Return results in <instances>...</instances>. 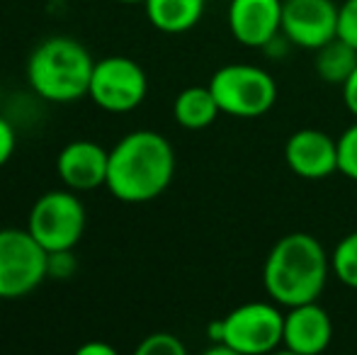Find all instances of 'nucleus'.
Returning <instances> with one entry per match:
<instances>
[{"instance_id":"1","label":"nucleus","mask_w":357,"mask_h":355,"mask_svg":"<svg viewBox=\"0 0 357 355\" xmlns=\"http://www.w3.org/2000/svg\"><path fill=\"white\" fill-rule=\"evenodd\" d=\"M175 176L173 144L153 129L129 132L109 149L105 188L124 204H144L160 197Z\"/></svg>"},{"instance_id":"2","label":"nucleus","mask_w":357,"mask_h":355,"mask_svg":"<svg viewBox=\"0 0 357 355\" xmlns=\"http://www.w3.org/2000/svg\"><path fill=\"white\" fill-rule=\"evenodd\" d=\"M331 273V256L316 236L291 232L278 239L263 266V287L280 307L316 302Z\"/></svg>"},{"instance_id":"3","label":"nucleus","mask_w":357,"mask_h":355,"mask_svg":"<svg viewBox=\"0 0 357 355\" xmlns=\"http://www.w3.org/2000/svg\"><path fill=\"white\" fill-rule=\"evenodd\" d=\"M93 68L95 59L85 44L66 34H56L32 49L24 76L39 100L68 105L88 95Z\"/></svg>"},{"instance_id":"4","label":"nucleus","mask_w":357,"mask_h":355,"mask_svg":"<svg viewBox=\"0 0 357 355\" xmlns=\"http://www.w3.org/2000/svg\"><path fill=\"white\" fill-rule=\"evenodd\" d=\"M284 314L278 302H245L209 324L207 336L234 355H263L282 346Z\"/></svg>"},{"instance_id":"5","label":"nucleus","mask_w":357,"mask_h":355,"mask_svg":"<svg viewBox=\"0 0 357 355\" xmlns=\"http://www.w3.org/2000/svg\"><path fill=\"white\" fill-rule=\"evenodd\" d=\"M224 114L255 119L268 114L278 103V83L265 68L253 63H226L207 83Z\"/></svg>"},{"instance_id":"6","label":"nucleus","mask_w":357,"mask_h":355,"mask_svg":"<svg viewBox=\"0 0 357 355\" xmlns=\"http://www.w3.org/2000/svg\"><path fill=\"white\" fill-rule=\"evenodd\" d=\"M85 204L75 190H49L34 199L27 214V232L47 253L73 251L85 234Z\"/></svg>"},{"instance_id":"7","label":"nucleus","mask_w":357,"mask_h":355,"mask_svg":"<svg viewBox=\"0 0 357 355\" xmlns=\"http://www.w3.org/2000/svg\"><path fill=\"white\" fill-rule=\"evenodd\" d=\"M49 278V253L24 229H0V299H22Z\"/></svg>"},{"instance_id":"8","label":"nucleus","mask_w":357,"mask_h":355,"mask_svg":"<svg viewBox=\"0 0 357 355\" xmlns=\"http://www.w3.org/2000/svg\"><path fill=\"white\" fill-rule=\"evenodd\" d=\"M149 95V76L129 56H105L95 61L88 98L109 114H127L142 107Z\"/></svg>"},{"instance_id":"9","label":"nucleus","mask_w":357,"mask_h":355,"mask_svg":"<svg viewBox=\"0 0 357 355\" xmlns=\"http://www.w3.org/2000/svg\"><path fill=\"white\" fill-rule=\"evenodd\" d=\"M282 34L294 47L316 52L338 37L333 0H282Z\"/></svg>"},{"instance_id":"10","label":"nucleus","mask_w":357,"mask_h":355,"mask_svg":"<svg viewBox=\"0 0 357 355\" xmlns=\"http://www.w3.org/2000/svg\"><path fill=\"white\" fill-rule=\"evenodd\" d=\"M226 22L238 44L263 49L282 32V0H231Z\"/></svg>"},{"instance_id":"11","label":"nucleus","mask_w":357,"mask_h":355,"mask_svg":"<svg viewBox=\"0 0 357 355\" xmlns=\"http://www.w3.org/2000/svg\"><path fill=\"white\" fill-rule=\"evenodd\" d=\"M284 163L304 180H324L338 173V139L321 129H299L284 144Z\"/></svg>"},{"instance_id":"12","label":"nucleus","mask_w":357,"mask_h":355,"mask_svg":"<svg viewBox=\"0 0 357 355\" xmlns=\"http://www.w3.org/2000/svg\"><path fill=\"white\" fill-rule=\"evenodd\" d=\"M107 168L109 151L90 139L68 142L56 156V173L63 188H71L75 192H90V190L105 188Z\"/></svg>"},{"instance_id":"13","label":"nucleus","mask_w":357,"mask_h":355,"mask_svg":"<svg viewBox=\"0 0 357 355\" xmlns=\"http://www.w3.org/2000/svg\"><path fill=\"white\" fill-rule=\"evenodd\" d=\"M331 338H333V322L319 299L287 309L282 346L289 353L319 355L331 346Z\"/></svg>"},{"instance_id":"14","label":"nucleus","mask_w":357,"mask_h":355,"mask_svg":"<svg viewBox=\"0 0 357 355\" xmlns=\"http://www.w3.org/2000/svg\"><path fill=\"white\" fill-rule=\"evenodd\" d=\"M207 0H146L149 22L163 34H185L199 24Z\"/></svg>"},{"instance_id":"15","label":"nucleus","mask_w":357,"mask_h":355,"mask_svg":"<svg viewBox=\"0 0 357 355\" xmlns=\"http://www.w3.org/2000/svg\"><path fill=\"white\" fill-rule=\"evenodd\" d=\"M219 114L221 109L216 105V98L209 86H190L180 90L173 103L175 122L183 129H190V132H199V129L212 127Z\"/></svg>"},{"instance_id":"16","label":"nucleus","mask_w":357,"mask_h":355,"mask_svg":"<svg viewBox=\"0 0 357 355\" xmlns=\"http://www.w3.org/2000/svg\"><path fill=\"white\" fill-rule=\"evenodd\" d=\"M357 66V49L345 39L335 37L321 49H316V76L328 86H343Z\"/></svg>"},{"instance_id":"17","label":"nucleus","mask_w":357,"mask_h":355,"mask_svg":"<svg viewBox=\"0 0 357 355\" xmlns=\"http://www.w3.org/2000/svg\"><path fill=\"white\" fill-rule=\"evenodd\" d=\"M331 273L350 289H357V232L343 236L331 253Z\"/></svg>"},{"instance_id":"18","label":"nucleus","mask_w":357,"mask_h":355,"mask_svg":"<svg viewBox=\"0 0 357 355\" xmlns=\"http://www.w3.org/2000/svg\"><path fill=\"white\" fill-rule=\"evenodd\" d=\"M338 173L357 183V122L338 137Z\"/></svg>"},{"instance_id":"19","label":"nucleus","mask_w":357,"mask_h":355,"mask_svg":"<svg viewBox=\"0 0 357 355\" xmlns=\"http://www.w3.org/2000/svg\"><path fill=\"white\" fill-rule=\"evenodd\" d=\"M188 348L175 333H151L137 346V355H185Z\"/></svg>"},{"instance_id":"20","label":"nucleus","mask_w":357,"mask_h":355,"mask_svg":"<svg viewBox=\"0 0 357 355\" xmlns=\"http://www.w3.org/2000/svg\"><path fill=\"white\" fill-rule=\"evenodd\" d=\"M338 37L357 49V0L338 5Z\"/></svg>"},{"instance_id":"21","label":"nucleus","mask_w":357,"mask_h":355,"mask_svg":"<svg viewBox=\"0 0 357 355\" xmlns=\"http://www.w3.org/2000/svg\"><path fill=\"white\" fill-rule=\"evenodd\" d=\"M15 149H17V132L13 122L0 114V168L8 166L10 158L15 156Z\"/></svg>"},{"instance_id":"22","label":"nucleus","mask_w":357,"mask_h":355,"mask_svg":"<svg viewBox=\"0 0 357 355\" xmlns=\"http://www.w3.org/2000/svg\"><path fill=\"white\" fill-rule=\"evenodd\" d=\"M73 270H75L73 251L49 253V278L66 280V278H71V275H73Z\"/></svg>"},{"instance_id":"23","label":"nucleus","mask_w":357,"mask_h":355,"mask_svg":"<svg viewBox=\"0 0 357 355\" xmlns=\"http://www.w3.org/2000/svg\"><path fill=\"white\" fill-rule=\"evenodd\" d=\"M340 90H343L345 107H348V112L357 119V66H355V71L348 76V81L340 86Z\"/></svg>"},{"instance_id":"24","label":"nucleus","mask_w":357,"mask_h":355,"mask_svg":"<svg viewBox=\"0 0 357 355\" xmlns=\"http://www.w3.org/2000/svg\"><path fill=\"white\" fill-rule=\"evenodd\" d=\"M78 355H117V351H114V346H109V343L93 341V343H85V346H80Z\"/></svg>"},{"instance_id":"25","label":"nucleus","mask_w":357,"mask_h":355,"mask_svg":"<svg viewBox=\"0 0 357 355\" xmlns=\"http://www.w3.org/2000/svg\"><path fill=\"white\" fill-rule=\"evenodd\" d=\"M117 3H122V5H144L146 0H117Z\"/></svg>"}]
</instances>
